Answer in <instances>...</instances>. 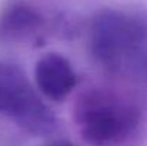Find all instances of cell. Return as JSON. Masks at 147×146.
<instances>
[{
    "label": "cell",
    "mask_w": 147,
    "mask_h": 146,
    "mask_svg": "<svg viewBox=\"0 0 147 146\" xmlns=\"http://www.w3.org/2000/svg\"><path fill=\"white\" fill-rule=\"evenodd\" d=\"M80 138L92 146H119L139 128L142 115L127 97L106 88L80 93L73 107Z\"/></svg>",
    "instance_id": "cell-1"
},
{
    "label": "cell",
    "mask_w": 147,
    "mask_h": 146,
    "mask_svg": "<svg viewBox=\"0 0 147 146\" xmlns=\"http://www.w3.org/2000/svg\"><path fill=\"white\" fill-rule=\"evenodd\" d=\"M147 43V14L139 10L104 9L93 17L90 49L107 67L130 62Z\"/></svg>",
    "instance_id": "cell-2"
},
{
    "label": "cell",
    "mask_w": 147,
    "mask_h": 146,
    "mask_svg": "<svg viewBox=\"0 0 147 146\" xmlns=\"http://www.w3.org/2000/svg\"><path fill=\"white\" fill-rule=\"evenodd\" d=\"M0 116L34 136L57 130V117L43 102L23 67L0 59Z\"/></svg>",
    "instance_id": "cell-3"
},
{
    "label": "cell",
    "mask_w": 147,
    "mask_h": 146,
    "mask_svg": "<svg viewBox=\"0 0 147 146\" xmlns=\"http://www.w3.org/2000/svg\"><path fill=\"white\" fill-rule=\"evenodd\" d=\"M37 90L51 102H63L77 86V73L70 60L57 52L43 54L34 65Z\"/></svg>",
    "instance_id": "cell-4"
},
{
    "label": "cell",
    "mask_w": 147,
    "mask_h": 146,
    "mask_svg": "<svg viewBox=\"0 0 147 146\" xmlns=\"http://www.w3.org/2000/svg\"><path fill=\"white\" fill-rule=\"evenodd\" d=\"M42 23V14L32 4L23 0H11L0 13V36L4 39H20L36 32Z\"/></svg>",
    "instance_id": "cell-5"
},
{
    "label": "cell",
    "mask_w": 147,
    "mask_h": 146,
    "mask_svg": "<svg viewBox=\"0 0 147 146\" xmlns=\"http://www.w3.org/2000/svg\"><path fill=\"white\" fill-rule=\"evenodd\" d=\"M42 146H77L74 145L73 142L70 141H64V139H56V141H51V142H47Z\"/></svg>",
    "instance_id": "cell-6"
}]
</instances>
